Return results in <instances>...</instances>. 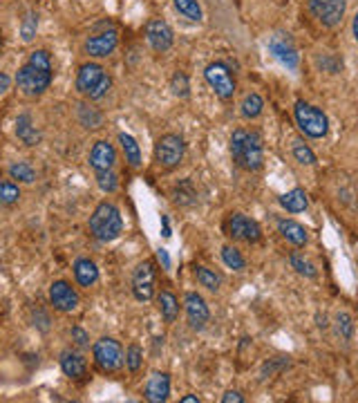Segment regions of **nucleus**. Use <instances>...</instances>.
I'll return each mask as SVG.
<instances>
[{
  "instance_id": "f257e3e1",
  "label": "nucleus",
  "mask_w": 358,
  "mask_h": 403,
  "mask_svg": "<svg viewBox=\"0 0 358 403\" xmlns=\"http://www.w3.org/2000/svg\"><path fill=\"white\" fill-rule=\"evenodd\" d=\"M16 85L25 97H41L52 85V56L47 50H34L16 74Z\"/></svg>"
},
{
  "instance_id": "f03ea898",
  "label": "nucleus",
  "mask_w": 358,
  "mask_h": 403,
  "mask_svg": "<svg viewBox=\"0 0 358 403\" xmlns=\"http://www.w3.org/2000/svg\"><path fill=\"white\" fill-rule=\"evenodd\" d=\"M231 155L233 161L244 170H260L265 161V146L258 132L238 128L231 134Z\"/></svg>"
},
{
  "instance_id": "7ed1b4c3",
  "label": "nucleus",
  "mask_w": 358,
  "mask_h": 403,
  "mask_svg": "<svg viewBox=\"0 0 358 403\" xmlns=\"http://www.w3.org/2000/svg\"><path fill=\"white\" fill-rule=\"evenodd\" d=\"M90 233L101 240V242H112L124 231V220H121V211L112 204V202H101L90 215Z\"/></svg>"
},
{
  "instance_id": "20e7f679",
  "label": "nucleus",
  "mask_w": 358,
  "mask_h": 403,
  "mask_svg": "<svg viewBox=\"0 0 358 403\" xmlns=\"http://www.w3.org/2000/svg\"><path fill=\"white\" fill-rule=\"evenodd\" d=\"M112 88V79L106 67L99 63H83L77 72V90L92 101L103 99Z\"/></svg>"
},
{
  "instance_id": "39448f33",
  "label": "nucleus",
  "mask_w": 358,
  "mask_h": 403,
  "mask_svg": "<svg viewBox=\"0 0 358 403\" xmlns=\"http://www.w3.org/2000/svg\"><path fill=\"white\" fill-rule=\"evenodd\" d=\"M294 117L298 128L303 130L309 139H323L329 132V119L327 114L316 108V105L307 103V101H296L294 105Z\"/></svg>"
},
{
  "instance_id": "423d86ee",
  "label": "nucleus",
  "mask_w": 358,
  "mask_h": 403,
  "mask_svg": "<svg viewBox=\"0 0 358 403\" xmlns=\"http://www.w3.org/2000/svg\"><path fill=\"white\" fill-rule=\"evenodd\" d=\"M92 357L101 372H119L126 366L124 348H121L119 341L110 339V336H103V339L92 345Z\"/></svg>"
},
{
  "instance_id": "0eeeda50",
  "label": "nucleus",
  "mask_w": 358,
  "mask_h": 403,
  "mask_svg": "<svg viewBox=\"0 0 358 403\" xmlns=\"http://www.w3.org/2000/svg\"><path fill=\"white\" fill-rule=\"evenodd\" d=\"M186 155V143L184 139L175 132L164 134L162 139L157 141L155 146V159L162 168H175L182 164V159Z\"/></svg>"
},
{
  "instance_id": "6e6552de",
  "label": "nucleus",
  "mask_w": 358,
  "mask_h": 403,
  "mask_svg": "<svg viewBox=\"0 0 358 403\" xmlns=\"http://www.w3.org/2000/svg\"><path fill=\"white\" fill-rule=\"evenodd\" d=\"M204 79L206 83L211 85L213 92L218 94L222 101H231L235 97V81H233V74L231 70L226 67L224 63L215 61L211 65H206L204 70Z\"/></svg>"
},
{
  "instance_id": "1a4fd4ad",
  "label": "nucleus",
  "mask_w": 358,
  "mask_h": 403,
  "mask_svg": "<svg viewBox=\"0 0 358 403\" xmlns=\"http://www.w3.org/2000/svg\"><path fill=\"white\" fill-rule=\"evenodd\" d=\"M345 9H347L345 0H309V12L325 27L341 25V21L345 18Z\"/></svg>"
},
{
  "instance_id": "9d476101",
  "label": "nucleus",
  "mask_w": 358,
  "mask_h": 403,
  "mask_svg": "<svg viewBox=\"0 0 358 403\" xmlns=\"http://www.w3.org/2000/svg\"><path fill=\"white\" fill-rule=\"evenodd\" d=\"M155 278H157V269H155V262H139L135 274H133V294L135 298L141 301V303H148L153 301L155 296Z\"/></svg>"
},
{
  "instance_id": "9b49d317",
  "label": "nucleus",
  "mask_w": 358,
  "mask_h": 403,
  "mask_svg": "<svg viewBox=\"0 0 358 403\" xmlns=\"http://www.w3.org/2000/svg\"><path fill=\"white\" fill-rule=\"evenodd\" d=\"M50 303L56 312L70 314L79 307L81 298H79V292L68 280H56L50 287Z\"/></svg>"
},
{
  "instance_id": "f8f14e48",
  "label": "nucleus",
  "mask_w": 358,
  "mask_h": 403,
  "mask_svg": "<svg viewBox=\"0 0 358 403\" xmlns=\"http://www.w3.org/2000/svg\"><path fill=\"white\" fill-rule=\"evenodd\" d=\"M229 235L233 240H242V242L251 244V242H258V240L262 238V229L256 220H251L242 213H235L229 220Z\"/></svg>"
},
{
  "instance_id": "ddd939ff",
  "label": "nucleus",
  "mask_w": 358,
  "mask_h": 403,
  "mask_svg": "<svg viewBox=\"0 0 358 403\" xmlns=\"http://www.w3.org/2000/svg\"><path fill=\"white\" fill-rule=\"evenodd\" d=\"M146 38L155 52H168L175 43V34L171 30V25L162 21V18H155V21H150L146 25Z\"/></svg>"
},
{
  "instance_id": "4468645a",
  "label": "nucleus",
  "mask_w": 358,
  "mask_h": 403,
  "mask_svg": "<svg viewBox=\"0 0 358 403\" xmlns=\"http://www.w3.org/2000/svg\"><path fill=\"white\" fill-rule=\"evenodd\" d=\"M184 307H186L188 325H191L193 330H204L206 323H209V319H211V312H209V305H206L202 296L195 294V292H188L186 298H184Z\"/></svg>"
},
{
  "instance_id": "2eb2a0df",
  "label": "nucleus",
  "mask_w": 358,
  "mask_h": 403,
  "mask_svg": "<svg viewBox=\"0 0 358 403\" xmlns=\"http://www.w3.org/2000/svg\"><path fill=\"white\" fill-rule=\"evenodd\" d=\"M117 45H119V36L115 30H110V32H101V34L90 36L83 47H86V52L92 56V59H106V56H110L117 50Z\"/></svg>"
},
{
  "instance_id": "dca6fc26",
  "label": "nucleus",
  "mask_w": 358,
  "mask_h": 403,
  "mask_svg": "<svg viewBox=\"0 0 358 403\" xmlns=\"http://www.w3.org/2000/svg\"><path fill=\"white\" fill-rule=\"evenodd\" d=\"M269 52L276 56V59L282 63V65H287L289 70H298V65H300V56L296 52V47L294 43L289 41V38L285 36H271V41H269Z\"/></svg>"
},
{
  "instance_id": "f3484780",
  "label": "nucleus",
  "mask_w": 358,
  "mask_h": 403,
  "mask_svg": "<svg viewBox=\"0 0 358 403\" xmlns=\"http://www.w3.org/2000/svg\"><path fill=\"white\" fill-rule=\"evenodd\" d=\"M88 161H90V166L94 168V172L112 170V168H115V164H117V150H115V146H112L110 141L101 139V141H97L92 146Z\"/></svg>"
},
{
  "instance_id": "a211bd4d",
  "label": "nucleus",
  "mask_w": 358,
  "mask_h": 403,
  "mask_svg": "<svg viewBox=\"0 0 358 403\" xmlns=\"http://www.w3.org/2000/svg\"><path fill=\"white\" fill-rule=\"evenodd\" d=\"M59 363H61V370H63L65 377H70L74 381H79V379H83L88 374V361H86V357H83V354H79V352H74V350L61 352Z\"/></svg>"
},
{
  "instance_id": "6ab92c4d",
  "label": "nucleus",
  "mask_w": 358,
  "mask_h": 403,
  "mask_svg": "<svg viewBox=\"0 0 358 403\" xmlns=\"http://www.w3.org/2000/svg\"><path fill=\"white\" fill-rule=\"evenodd\" d=\"M171 395V377L164 372H153L146 383V399L150 403H164Z\"/></svg>"
},
{
  "instance_id": "aec40b11",
  "label": "nucleus",
  "mask_w": 358,
  "mask_h": 403,
  "mask_svg": "<svg viewBox=\"0 0 358 403\" xmlns=\"http://www.w3.org/2000/svg\"><path fill=\"white\" fill-rule=\"evenodd\" d=\"M278 233L294 247H305L309 240L307 229L300 222H296V220H285V217L278 220Z\"/></svg>"
},
{
  "instance_id": "412c9836",
  "label": "nucleus",
  "mask_w": 358,
  "mask_h": 403,
  "mask_svg": "<svg viewBox=\"0 0 358 403\" xmlns=\"http://www.w3.org/2000/svg\"><path fill=\"white\" fill-rule=\"evenodd\" d=\"M74 278H77V283L81 287H92L97 285L99 280V269L94 265L90 258H79L77 262H74Z\"/></svg>"
},
{
  "instance_id": "4be33fe9",
  "label": "nucleus",
  "mask_w": 358,
  "mask_h": 403,
  "mask_svg": "<svg viewBox=\"0 0 358 403\" xmlns=\"http://www.w3.org/2000/svg\"><path fill=\"white\" fill-rule=\"evenodd\" d=\"M16 134H18V139H21L25 146H36V143L41 141V132L36 130L34 126V121L30 114H18V119H16Z\"/></svg>"
},
{
  "instance_id": "5701e85b",
  "label": "nucleus",
  "mask_w": 358,
  "mask_h": 403,
  "mask_svg": "<svg viewBox=\"0 0 358 403\" xmlns=\"http://www.w3.org/2000/svg\"><path fill=\"white\" fill-rule=\"evenodd\" d=\"M280 206L287 208L289 213H303V211H307V206H309L307 193H305L303 188L289 190V193H285V195L280 197Z\"/></svg>"
},
{
  "instance_id": "b1692460",
  "label": "nucleus",
  "mask_w": 358,
  "mask_h": 403,
  "mask_svg": "<svg viewBox=\"0 0 358 403\" xmlns=\"http://www.w3.org/2000/svg\"><path fill=\"white\" fill-rule=\"evenodd\" d=\"M119 143H121V150H124L128 164L133 168H139L141 166V148H139L137 139L128 132H119Z\"/></svg>"
},
{
  "instance_id": "393cba45",
  "label": "nucleus",
  "mask_w": 358,
  "mask_h": 403,
  "mask_svg": "<svg viewBox=\"0 0 358 403\" xmlns=\"http://www.w3.org/2000/svg\"><path fill=\"white\" fill-rule=\"evenodd\" d=\"M157 305H159V312H162L166 323H175L177 321V316H179V303L175 298V294L162 292V294L157 296Z\"/></svg>"
},
{
  "instance_id": "a878e982",
  "label": "nucleus",
  "mask_w": 358,
  "mask_h": 403,
  "mask_svg": "<svg viewBox=\"0 0 358 403\" xmlns=\"http://www.w3.org/2000/svg\"><path fill=\"white\" fill-rule=\"evenodd\" d=\"M262 110H265V99L260 97V94L251 92L247 97L242 99V105H240V112L244 119H258Z\"/></svg>"
},
{
  "instance_id": "bb28decb",
  "label": "nucleus",
  "mask_w": 358,
  "mask_h": 403,
  "mask_svg": "<svg viewBox=\"0 0 358 403\" xmlns=\"http://www.w3.org/2000/svg\"><path fill=\"white\" fill-rule=\"evenodd\" d=\"M9 177L21 181V184H34L36 181V168L30 161H16V164L9 166Z\"/></svg>"
},
{
  "instance_id": "cd10ccee",
  "label": "nucleus",
  "mask_w": 358,
  "mask_h": 403,
  "mask_svg": "<svg viewBox=\"0 0 358 403\" xmlns=\"http://www.w3.org/2000/svg\"><path fill=\"white\" fill-rule=\"evenodd\" d=\"M195 278L197 283L202 287H206L209 292H218L222 287V276H218L213 269H206V267H195Z\"/></svg>"
},
{
  "instance_id": "c85d7f7f",
  "label": "nucleus",
  "mask_w": 358,
  "mask_h": 403,
  "mask_svg": "<svg viewBox=\"0 0 358 403\" xmlns=\"http://www.w3.org/2000/svg\"><path fill=\"white\" fill-rule=\"evenodd\" d=\"M175 3V9L179 14H182L184 18H188V21L193 23H200L202 21V7L197 0H173Z\"/></svg>"
},
{
  "instance_id": "c756f323",
  "label": "nucleus",
  "mask_w": 358,
  "mask_h": 403,
  "mask_svg": "<svg viewBox=\"0 0 358 403\" xmlns=\"http://www.w3.org/2000/svg\"><path fill=\"white\" fill-rule=\"evenodd\" d=\"M21 199V188L16 181L0 179V206H12Z\"/></svg>"
},
{
  "instance_id": "7c9ffc66",
  "label": "nucleus",
  "mask_w": 358,
  "mask_h": 403,
  "mask_svg": "<svg viewBox=\"0 0 358 403\" xmlns=\"http://www.w3.org/2000/svg\"><path fill=\"white\" fill-rule=\"evenodd\" d=\"M222 260H224L226 267L233 269V271H242V269L247 267V260L242 258V253L235 247H231V244H226L222 249Z\"/></svg>"
},
{
  "instance_id": "2f4dec72",
  "label": "nucleus",
  "mask_w": 358,
  "mask_h": 403,
  "mask_svg": "<svg viewBox=\"0 0 358 403\" xmlns=\"http://www.w3.org/2000/svg\"><path fill=\"white\" fill-rule=\"evenodd\" d=\"M97 186L103 190V193H115V190L119 188V177L115 168L112 170H99L97 172Z\"/></svg>"
},
{
  "instance_id": "473e14b6",
  "label": "nucleus",
  "mask_w": 358,
  "mask_h": 403,
  "mask_svg": "<svg viewBox=\"0 0 358 403\" xmlns=\"http://www.w3.org/2000/svg\"><path fill=\"white\" fill-rule=\"evenodd\" d=\"M173 197H175V204H179V206H188V204H193V202H195L197 193L193 190L191 181H182V184H179V186L173 190Z\"/></svg>"
},
{
  "instance_id": "72a5a7b5",
  "label": "nucleus",
  "mask_w": 358,
  "mask_h": 403,
  "mask_svg": "<svg viewBox=\"0 0 358 403\" xmlns=\"http://www.w3.org/2000/svg\"><path fill=\"white\" fill-rule=\"evenodd\" d=\"M336 330H338V336L345 341H352L354 339V319L347 312H341L336 316Z\"/></svg>"
},
{
  "instance_id": "f704fd0d",
  "label": "nucleus",
  "mask_w": 358,
  "mask_h": 403,
  "mask_svg": "<svg viewBox=\"0 0 358 403\" xmlns=\"http://www.w3.org/2000/svg\"><path fill=\"white\" fill-rule=\"evenodd\" d=\"M291 152H294V159L298 161V164H303V166H312L316 164V155H314V150L305 146L303 141H294V148H291Z\"/></svg>"
},
{
  "instance_id": "c9c22d12",
  "label": "nucleus",
  "mask_w": 358,
  "mask_h": 403,
  "mask_svg": "<svg viewBox=\"0 0 358 403\" xmlns=\"http://www.w3.org/2000/svg\"><path fill=\"white\" fill-rule=\"evenodd\" d=\"M171 90L175 97L179 99H188V94H191V85H188V76L184 72H175L173 79H171Z\"/></svg>"
},
{
  "instance_id": "e433bc0d",
  "label": "nucleus",
  "mask_w": 358,
  "mask_h": 403,
  "mask_svg": "<svg viewBox=\"0 0 358 403\" xmlns=\"http://www.w3.org/2000/svg\"><path fill=\"white\" fill-rule=\"evenodd\" d=\"M36 30H39V14H36V12H27V16L23 18V25H21L23 41L30 43L32 38L36 36Z\"/></svg>"
},
{
  "instance_id": "4c0bfd02",
  "label": "nucleus",
  "mask_w": 358,
  "mask_h": 403,
  "mask_svg": "<svg viewBox=\"0 0 358 403\" xmlns=\"http://www.w3.org/2000/svg\"><path fill=\"white\" fill-rule=\"evenodd\" d=\"M289 262H291V267H294V269H296V271H298L300 276L316 278V267H314L312 262H309L305 256H300V253H291Z\"/></svg>"
},
{
  "instance_id": "58836bf2",
  "label": "nucleus",
  "mask_w": 358,
  "mask_h": 403,
  "mask_svg": "<svg viewBox=\"0 0 358 403\" xmlns=\"http://www.w3.org/2000/svg\"><path fill=\"white\" fill-rule=\"evenodd\" d=\"M79 119L86 128H99L101 126V112H97L92 105H81L79 108Z\"/></svg>"
},
{
  "instance_id": "ea45409f",
  "label": "nucleus",
  "mask_w": 358,
  "mask_h": 403,
  "mask_svg": "<svg viewBox=\"0 0 358 403\" xmlns=\"http://www.w3.org/2000/svg\"><path fill=\"white\" fill-rule=\"evenodd\" d=\"M141 363H144V352H141L139 345H130L126 350V368L137 374L141 370Z\"/></svg>"
},
{
  "instance_id": "a19ab883",
  "label": "nucleus",
  "mask_w": 358,
  "mask_h": 403,
  "mask_svg": "<svg viewBox=\"0 0 358 403\" xmlns=\"http://www.w3.org/2000/svg\"><path fill=\"white\" fill-rule=\"evenodd\" d=\"M72 341L81 345V348H88L90 345V336L86 330H81V328H72Z\"/></svg>"
},
{
  "instance_id": "79ce46f5",
  "label": "nucleus",
  "mask_w": 358,
  "mask_h": 403,
  "mask_svg": "<svg viewBox=\"0 0 358 403\" xmlns=\"http://www.w3.org/2000/svg\"><path fill=\"white\" fill-rule=\"evenodd\" d=\"M222 403H244V397L240 395L238 390H229L226 395L222 397Z\"/></svg>"
},
{
  "instance_id": "37998d69",
  "label": "nucleus",
  "mask_w": 358,
  "mask_h": 403,
  "mask_svg": "<svg viewBox=\"0 0 358 403\" xmlns=\"http://www.w3.org/2000/svg\"><path fill=\"white\" fill-rule=\"evenodd\" d=\"M12 88V79H9V74H5V72H0V97Z\"/></svg>"
},
{
  "instance_id": "c03bdc74",
  "label": "nucleus",
  "mask_w": 358,
  "mask_h": 403,
  "mask_svg": "<svg viewBox=\"0 0 358 403\" xmlns=\"http://www.w3.org/2000/svg\"><path fill=\"white\" fill-rule=\"evenodd\" d=\"M157 258H159V260H162L164 262V267L168 269V267H171V258H168V253H166V249H159V251H157Z\"/></svg>"
},
{
  "instance_id": "a18cd8bd",
  "label": "nucleus",
  "mask_w": 358,
  "mask_h": 403,
  "mask_svg": "<svg viewBox=\"0 0 358 403\" xmlns=\"http://www.w3.org/2000/svg\"><path fill=\"white\" fill-rule=\"evenodd\" d=\"M352 34H354V38H356V43H358V12H356V16H354V21H352Z\"/></svg>"
},
{
  "instance_id": "49530a36",
  "label": "nucleus",
  "mask_w": 358,
  "mask_h": 403,
  "mask_svg": "<svg viewBox=\"0 0 358 403\" xmlns=\"http://www.w3.org/2000/svg\"><path fill=\"white\" fill-rule=\"evenodd\" d=\"M182 403H200V399H197L195 395H186V397H182Z\"/></svg>"
}]
</instances>
